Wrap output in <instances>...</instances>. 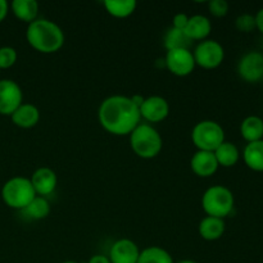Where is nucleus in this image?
<instances>
[{"label": "nucleus", "instance_id": "f257e3e1", "mask_svg": "<svg viewBox=\"0 0 263 263\" xmlns=\"http://www.w3.org/2000/svg\"><path fill=\"white\" fill-rule=\"evenodd\" d=\"M98 118L107 133L116 136L130 135L140 123L139 107L123 95H112L104 99L98 110Z\"/></svg>", "mask_w": 263, "mask_h": 263}, {"label": "nucleus", "instance_id": "f03ea898", "mask_svg": "<svg viewBox=\"0 0 263 263\" xmlns=\"http://www.w3.org/2000/svg\"><path fill=\"white\" fill-rule=\"evenodd\" d=\"M26 40L39 53L51 54L61 50L64 45V32L53 21L37 18L28 25Z\"/></svg>", "mask_w": 263, "mask_h": 263}, {"label": "nucleus", "instance_id": "7ed1b4c3", "mask_svg": "<svg viewBox=\"0 0 263 263\" xmlns=\"http://www.w3.org/2000/svg\"><path fill=\"white\" fill-rule=\"evenodd\" d=\"M130 146L140 158L152 159L161 153L163 140L153 126L140 122L130 134Z\"/></svg>", "mask_w": 263, "mask_h": 263}, {"label": "nucleus", "instance_id": "20e7f679", "mask_svg": "<svg viewBox=\"0 0 263 263\" xmlns=\"http://www.w3.org/2000/svg\"><path fill=\"white\" fill-rule=\"evenodd\" d=\"M235 198L233 192L223 185L208 187L202 197V208L207 216L225 220L234 211Z\"/></svg>", "mask_w": 263, "mask_h": 263}, {"label": "nucleus", "instance_id": "39448f33", "mask_svg": "<svg viewBox=\"0 0 263 263\" xmlns=\"http://www.w3.org/2000/svg\"><path fill=\"white\" fill-rule=\"evenodd\" d=\"M35 197V189L31 184V180L27 177H12L3 185V200L8 207L13 208V210H25Z\"/></svg>", "mask_w": 263, "mask_h": 263}, {"label": "nucleus", "instance_id": "423d86ee", "mask_svg": "<svg viewBox=\"0 0 263 263\" xmlns=\"http://www.w3.org/2000/svg\"><path fill=\"white\" fill-rule=\"evenodd\" d=\"M192 140L198 151L215 152L225 141V131L216 121H200L193 128Z\"/></svg>", "mask_w": 263, "mask_h": 263}, {"label": "nucleus", "instance_id": "0eeeda50", "mask_svg": "<svg viewBox=\"0 0 263 263\" xmlns=\"http://www.w3.org/2000/svg\"><path fill=\"white\" fill-rule=\"evenodd\" d=\"M194 61L197 66L204 69H215L222 64L225 59V49L216 40H203L195 46Z\"/></svg>", "mask_w": 263, "mask_h": 263}, {"label": "nucleus", "instance_id": "6e6552de", "mask_svg": "<svg viewBox=\"0 0 263 263\" xmlns=\"http://www.w3.org/2000/svg\"><path fill=\"white\" fill-rule=\"evenodd\" d=\"M164 64L172 74L179 77L189 76L193 73L197 64L190 49H174L168 50L164 58Z\"/></svg>", "mask_w": 263, "mask_h": 263}, {"label": "nucleus", "instance_id": "1a4fd4ad", "mask_svg": "<svg viewBox=\"0 0 263 263\" xmlns=\"http://www.w3.org/2000/svg\"><path fill=\"white\" fill-rule=\"evenodd\" d=\"M238 74L249 84L263 80V54L261 51H248L238 63Z\"/></svg>", "mask_w": 263, "mask_h": 263}, {"label": "nucleus", "instance_id": "9d476101", "mask_svg": "<svg viewBox=\"0 0 263 263\" xmlns=\"http://www.w3.org/2000/svg\"><path fill=\"white\" fill-rule=\"evenodd\" d=\"M23 103V92L13 80H0V115L12 116Z\"/></svg>", "mask_w": 263, "mask_h": 263}, {"label": "nucleus", "instance_id": "9b49d317", "mask_svg": "<svg viewBox=\"0 0 263 263\" xmlns=\"http://www.w3.org/2000/svg\"><path fill=\"white\" fill-rule=\"evenodd\" d=\"M140 116L145 121L151 123L162 122L166 120L170 115V104L164 98L153 95V97L144 98V102L141 103Z\"/></svg>", "mask_w": 263, "mask_h": 263}, {"label": "nucleus", "instance_id": "f8f14e48", "mask_svg": "<svg viewBox=\"0 0 263 263\" xmlns=\"http://www.w3.org/2000/svg\"><path fill=\"white\" fill-rule=\"evenodd\" d=\"M140 249L131 239H120L109 249L110 263H138Z\"/></svg>", "mask_w": 263, "mask_h": 263}, {"label": "nucleus", "instance_id": "ddd939ff", "mask_svg": "<svg viewBox=\"0 0 263 263\" xmlns=\"http://www.w3.org/2000/svg\"><path fill=\"white\" fill-rule=\"evenodd\" d=\"M30 180L33 189H35L36 195L45 198L53 194L54 190L57 189V185H58V176L49 167H40V168L36 170Z\"/></svg>", "mask_w": 263, "mask_h": 263}, {"label": "nucleus", "instance_id": "4468645a", "mask_svg": "<svg viewBox=\"0 0 263 263\" xmlns=\"http://www.w3.org/2000/svg\"><path fill=\"white\" fill-rule=\"evenodd\" d=\"M193 172L199 177H211L217 172L218 163L213 152L197 151L190 159Z\"/></svg>", "mask_w": 263, "mask_h": 263}, {"label": "nucleus", "instance_id": "2eb2a0df", "mask_svg": "<svg viewBox=\"0 0 263 263\" xmlns=\"http://www.w3.org/2000/svg\"><path fill=\"white\" fill-rule=\"evenodd\" d=\"M12 122L21 128H32L40 121V110L35 104L22 103L12 116Z\"/></svg>", "mask_w": 263, "mask_h": 263}, {"label": "nucleus", "instance_id": "dca6fc26", "mask_svg": "<svg viewBox=\"0 0 263 263\" xmlns=\"http://www.w3.org/2000/svg\"><path fill=\"white\" fill-rule=\"evenodd\" d=\"M211 31H212V23L210 18L202 14H195L189 17L184 32L192 41H203L207 40Z\"/></svg>", "mask_w": 263, "mask_h": 263}, {"label": "nucleus", "instance_id": "f3484780", "mask_svg": "<svg viewBox=\"0 0 263 263\" xmlns=\"http://www.w3.org/2000/svg\"><path fill=\"white\" fill-rule=\"evenodd\" d=\"M225 220L217 217H211V216H205L199 222V226H198L200 238L207 241H215L221 239L223 234H225Z\"/></svg>", "mask_w": 263, "mask_h": 263}, {"label": "nucleus", "instance_id": "a211bd4d", "mask_svg": "<svg viewBox=\"0 0 263 263\" xmlns=\"http://www.w3.org/2000/svg\"><path fill=\"white\" fill-rule=\"evenodd\" d=\"M39 3L36 0H14L10 4L13 14L20 21L26 23H32L37 20L39 15Z\"/></svg>", "mask_w": 263, "mask_h": 263}, {"label": "nucleus", "instance_id": "6ab92c4d", "mask_svg": "<svg viewBox=\"0 0 263 263\" xmlns=\"http://www.w3.org/2000/svg\"><path fill=\"white\" fill-rule=\"evenodd\" d=\"M241 138L247 143L263 140V120L259 116H248L240 123Z\"/></svg>", "mask_w": 263, "mask_h": 263}, {"label": "nucleus", "instance_id": "aec40b11", "mask_svg": "<svg viewBox=\"0 0 263 263\" xmlns=\"http://www.w3.org/2000/svg\"><path fill=\"white\" fill-rule=\"evenodd\" d=\"M244 163L254 172H263V140L248 143L243 151Z\"/></svg>", "mask_w": 263, "mask_h": 263}, {"label": "nucleus", "instance_id": "412c9836", "mask_svg": "<svg viewBox=\"0 0 263 263\" xmlns=\"http://www.w3.org/2000/svg\"><path fill=\"white\" fill-rule=\"evenodd\" d=\"M215 157L217 159L218 166L221 167H234L238 163L239 158H240V152H239L238 146L231 141H223L215 152Z\"/></svg>", "mask_w": 263, "mask_h": 263}, {"label": "nucleus", "instance_id": "4be33fe9", "mask_svg": "<svg viewBox=\"0 0 263 263\" xmlns=\"http://www.w3.org/2000/svg\"><path fill=\"white\" fill-rule=\"evenodd\" d=\"M103 5L112 17L127 18L135 12L138 3L135 0H105Z\"/></svg>", "mask_w": 263, "mask_h": 263}, {"label": "nucleus", "instance_id": "5701e85b", "mask_svg": "<svg viewBox=\"0 0 263 263\" xmlns=\"http://www.w3.org/2000/svg\"><path fill=\"white\" fill-rule=\"evenodd\" d=\"M21 212L26 216L30 220H44L49 216L50 213V203L46 199L45 197H40V195H36L32 199V202L22 210Z\"/></svg>", "mask_w": 263, "mask_h": 263}, {"label": "nucleus", "instance_id": "b1692460", "mask_svg": "<svg viewBox=\"0 0 263 263\" xmlns=\"http://www.w3.org/2000/svg\"><path fill=\"white\" fill-rule=\"evenodd\" d=\"M138 263H175V261L166 249L154 246L140 251Z\"/></svg>", "mask_w": 263, "mask_h": 263}, {"label": "nucleus", "instance_id": "393cba45", "mask_svg": "<svg viewBox=\"0 0 263 263\" xmlns=\"http://www.w3.org/2000/svg\"><path fill=\"white\" fill-rule=\"evenodd\" d=\"M193 41L186 36V33L181 30L171 27L164 35V48L168 50L174 49H190Z\"/></svg>", "mask_w": 263, "mask_h": 263}, {"label": "nucleus", "instance_id": "a878e982", "mask_svg": "<svg viewBox=\"0 0 263 263\" xmlns=\"http://www.w3.org/2000/svg\"><path fill=\"white\" fill-rule=\"evenodd\" d=\"M17 50L12 46H3L0 48V69H8L13 67L17 62Z\"/></svg>", "mask_w": 263, "mask_h": 263}, {"label": "nucleus", "instance_id": "bb28decb", "mask_svg": "<svg viewBox=\"0 0 263 263\" xmlns=\"http://www.w3.org/2000/svg\"><path fill=\"white\" fill-rule=\"evenodd\" d=\"M235 27L236 30L240 31V32H252V31L257 30L256 17H254L253 14H248V13L240 14L235 20Z\"/></svg>", "mask_w": 263, "mask_h": 263}, {"label": "nucleus", "instance_id": "cd10ccee", "mask_svg": "<svg viewBox=\"0 0 263 263\" xmlns=\"http://www.w3.org/2000/svg\"><path fill=\"white\" fill-rule=\"evenodd\" d=\"M208 9L213 17L222 18L229 13V3L226 0H211L208 3Z\"/></svg>", "mask_w": 263, "mask_h": 263}, {"label": "nucleus", "instance_id": "c85d7f7f", "mask_svg": "<svg viewBox=\"0 0 263 263\" xmlns=\"http://www.w3.org/2000/svg\"><path fill=\"white\" fill-rule=\"evenodd\" d=\"M187 21H189V17L185 13H177L174 20H172V27L176 28V30L185 31L187 26Z\"/></svg>", "mask_w": 263, "mask_h": 263}, {"label": "nucleus", "instance_id": "c756f323", "mask_svg": "<svg viewBox=\"0 0 263 263\" xmlns=\"http://www.w3.org/2000/svg\"><path fill=\"white\" fill-rule=\"evenodd\" d=\"M9 12V4L5 0H0V22L5 20Z\"/></svg>", "mask_w": 263, "mask_h": 263}, {"label": "nucleus", "instance_id": "7c9ffc66", "mask_svg": "<svg viewBox=\"0 0 263 263\" xmlns=\"http://www.w3.org/2000/svg\"><path fill=\"white\" fill-rule=\"evenodd\" d=\"M256 17V26H257V30L263 35V8L257 12V14L254 15Z\"/></svg>", "mask_w": 263, "mask_h": 263}, {"label": "nucleus", "instance_id": "2f4dec72", "mask_svg": "<svg viewBox=\"0 0 263 263\" xmlns=\"http://www.w3.org/2000/svg\"><path fill=\"white\" fill-rule=\"evenodd\" d=\"M87 263H110V261L107 256H104V254H95V256H92L91 258L89 259Z\"/></svg>", "mask_w": 263, "mask_h": 263}, {"label": "nucleus", "instance_id": "473e14b6", "mask_svg": "<svg viewBox=\"0 0 263 263\" xmlns=\"http://www.w3.org/2000/svg\"><path fill=\"white\" fill-rule=\"evenodd\" d=\"M176 263H197V262L193 261V259H182V261H179Z\"/></svg>", "mask_w": 263, "mask_h": 263}, {"label": "nucleus", "instance_id": "72a5a7b5", "mask_svg": "<svg viewBox=\"0 0 263 263\" xmlns=\"http://www.w3.org/2000/svg\"><path fill=\"white\" fill-rule=\"evenodd\" d=\"M62 263H77V262H74V261H66V262H62Z\"/></svg>", "mask_w": 263, "mask_h": 263}, {"label": "nucleus", "instance_id": "f704fd0d", "mask_svg": "<svg viewBox=\"0 0 263 263\" xmlns=\"http://www.w3.org/2000/svg\"><path fill=\"white\" fill-rule=\"evenodd\" d=\"M262 81H263V80H262Z\"/></svg>", "mask_w": 263, "mask_h": 263}]
</instances>
